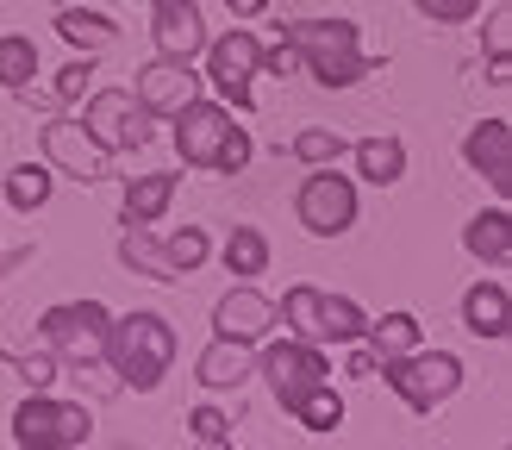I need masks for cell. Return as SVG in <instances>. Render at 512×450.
Returning <instances> with one entry per match:
<instances>
[{
	"label": "cell",
	"instance_id": "obj_35",
	"mask_svg": "<svg viewBox=\"0 0 512 450\" xmlns=\"http://www.w3.org/2000/svg\"><path fill=\"white\" fill-rule=\"evenodd\" d=\"M13 369H19V382L32 394H44L50 382H57V357H50V350H38V357H13Z\"/></svg>",
	"mask_w": 512,
	"mask_h": 450
},
{
	"label": "cell",
	"instance_id": "obj_18",
	"mask_svg": "<svg viewBox=\"0 0 512 450\" xmlns=\"http://www.w3.org/2000/svg\"><path fill=\"white\" fill-rule=\"evenodd\" d=\"M175 188H182V175H138V182L125 188V207H119V219H125V225H157V219L169 213Z\"/></svg>",
	"mask_w": 512,
	"mask_h": 450
},
{
	"label": "cell",
	"instance_id": "obj_12",
	"mask_svg": "<svg viewBox=\"0 0 512 450\" xmlns=\"http://www.w3.org/2000/svg\"><path fill=\"white\" fill-rule=\"evenodd\" d=\"M225 132H232V107H213V100H188L175 113V150H182L188 169H213Z\"/></svg>",
	"mask_w": 512,
	"mask_h": 450
},
{
	"label": "cell",
	"instance_id": "obj_26",
	"mask_svg": "<svg viewBox=\"0 0 512 450\" xmlns=\"http://www.w3.org/2000/svg\"><path fill=\"white\" fill-rule=\"evenodd\" d=\"M281 325H288V332L300 338V344H319V288H288V294H281Z\"/></svg>",
	"mask_w": 512,
	"mask_h": 450
},
{
	"label": "cell",
	"instance_id": "obj_41",
	"mask_svg": "<svg viewBox=\"0 0 512 450\" xmlns=\"http://www.w3.org/2000/svg\"><path fill=\"white\" fill-rule=\"evenodd\" d=\"M488 82L494 88H512V63H488Z\"/></svg>",
	"mask_w": 512,
	"mask_h": 450
},
{
	"label": "cell",
	"instance_id": "obj_7",
	"mask_svg": "<svg viewBox=\"0 0 512 450\" xmlns=\"http://www.w3.org/2000/svg\"><path fill=\"white\" fill-rule=\"evenodd\" d=\"M256 375H269V388L281 407H294L300 394H313L331 382V363H325V350L319 344H300V338H281L263 350V363H256Z\"/></svg>",
	"mask_w": 512,
	"mask_h": 450
},
{
	"label": "cell",
	"instance_id": "obj_27",
	"mask_svg": "<svg viewBox=\"0 0 512 450\" xmlns=\"http://www.w3.org/2000/svg\"><path fill=\"white\" fill-rule=\"evenodd\" d=\"M225 269L232 275H263L269 269V238L256 232V225H232V238H225Z\"/></svg>",
	"mask_w": 512,
	"mask_h": 450
},
{
	"label": "cell",
	"instance_id": "obj_32",
	"mask_svg": "<svg viewBox=\"0 0 512 450\" xmlns=\"http://www.w3.org/2000/svg\"><path fill=\"white\" fill-rule=\"evenodd\" d=\"M413 7L431 19V25H469L481 13V0H413Z\"/></svg>",
	"mask_w": 512,
	"mask_h": 450
},
{
	"label": "cell",
	"instance_id": "obj_2",
	"mask_svg": "<svg viewBox=\"0 0 512 450\" xmlns=\"http://www.w3.org/2000/svg\"><path fill=\"white\" fill-rule=\"evenodd\" d=\"M281 44L306 63V75H313L319 88H350L375 69L363 50H356L350 19H294V25H281Z\"/></svg>",
	"mask_w": 512,
	"mask_h": 450
},
{
	"label": "cell",
	"instance_id": "obj_34",
	"mask_svg": "<svg viewBox=\"0 0 512 450\" xmlns=\"http://www.w3.org/2000/svg\"><path fill=\"white\" fill-rule=\"evenodd\" d=\"M244 163H250V132H244V125H232L225 144H219V157H213V169L219 175H244Z\"/></svg>",
	"mask_w": 512,
	"mask_h": 450
},
{
	"label": "cell",
	"instance_id": "obj_13",
	"mask_svg": "<svg viewBox=\"0 0 512 450\" xmlns=\"http://www.w3.org/2000/svg\"><path fill=\"white\" fill-rule=\"evenodd\" d=\"M275 325H281L275 300H269V294H256L250 282L232 288V294H225L219 307H213V332H219V338H238V344H263Z\"/></svg>",
	"mask_w": 512,
	"mask_h": 450
},
{
	"label": "cell",
	"instance_id": "obj_3",
	"mask_svg": "<svg viewBox=\"0 0 512 450\" xmlns=\"http://www.w3.org/2000/svg\"><path fill=\"white\" fill-rule=\"evenodd\" d=\"M381 382H388L413 413H431V407H444V400L463 388V363L450 357V350H406V357H381Z\"/></svg>",
	"mask_w": 512,
	"mask_h": 450
},
{
	"label": "cell",
	"instance_id": "obj_25",
	"mask_svg": "<svg viewBox=\"0 0 512 450\" xmlns=\"http://www.w3.org/2000/svg\"><path fill=\"white\" fill-rule=\"evenodd\" d=\"M288 150H294L306 169H338V157H350V138L331 132V125H306V132H294Z\"/></svg>",
	"mask_w": 512,
	"mask_h": 450
},
{
	"label": "cell",
	"instance_id": "obj_28",
	"mask_svg": "<svg viewBox=\"0 0 512 450\" xmlns=\"http://www.w3.org/2000/svg\"><path fill=\"white\" fill-rule=\"evenodd\" d=\"M32 75H38V44L7 32V38H0V88L19 94V88H32Z\"/></svg>",
	"mask_w": 512,
	"mask_h": 450
},
{
	"label": "cell",
	"instance_id": "obj_9",
	"mask_svg": "<svg viewBox=\"0 0 512 450\" xmlns=\"http://www.w3.org/2000/svg\"><path fill=\"white\" fill-rule=\"evenodd\" d=\"M82 125H88V138L107 150V157H113V150H144V138H150V113L125 88H100L88 100Z\"/></svg>",
	"mask_w": 512,
	"mask_h": 450
},
{
	"label": "cell",
	"instance_id": "obj_15",
	"mask_svg": "<svg viewBox=\"0 0 512 450\" xmlns=\"http://www.w3.org/2000/svg\"><path fill=\"white\" fill-rule=\"evenodd\" d=\"M150 32H157V57H175V63H194L207 50V25H200L194 0H157Z\"/></svg>",
	"mask_w": 512,
	"mask_h": 450
},
{
	"label": "cell",
	"instance_id": "obj_6",
	"mask_svg": "<svg viewBox=\"0 0 512 450\" xmlns=\"http://www.w3.org/2000/svg\"><path fill=\"white\" fill-rule=\"evenodd\" d=\"M294 213H300V225H306L313 238H344L350 225H356V188H350V175L313 169V175L300 182Z\"/></svg>",
	"mask_w": 512,
	"mask_h": 450
},
{
	"label": "cell",
	"instance_id": "obj_21",
	"mask_svg": "<svg viewBox=\"0 0 512 450\" xmlns=\"http://www.w3.org/2000/svg\"><path fill=\"white\" fill-rule=\"evenodd\" d=\"M119 263H125V269H138V275H150V282H182V275H175V263L163 257V244L150 238V225H125V238H119Z\"/></svg>",
	"mask_w": 512,
	"mask_h": 450
},
{
	"label": "cell",
	"instance_id": "obj_42",
	"mask_svg": "<svg viewBox=\"0 0 512 450\" xmlns=\"http://www.w3.org/2000/svg\"><path fill=\"white\" fill-rule=\"evenodd\" d=\"M150 7H157V0H150Z\"/></svg>",
	"mask_w": 512,
	"mask_h": 450
},
{
	"label": "cell",
	"instance_id": "obj_22",
	"mask_svg": "<svg viewBox=\"0 0 512 450\" xmlns=\"http://www.w3.org/2000/svg\"><path fill=\"white\" fill-rule=\"evenodd\" d=\"M363 307L350 294H319V344H356L363 338Z\"/></svg>",
	"mask_w": 512,
	"mask_h": 450
},
{
	"label": "cell",
	"instance_id": "obj_29",
	"mask_svg": "<svg viewBox=\"0 0 512 450\" xmlns=\"http://www.w3.org/2000/svg\"><path fill=\"white\" fill-rule=\"evenodd\" d=\"M288 413L306 425V432H338V425H344V400H338V388L325 382V388H313V394H300Z\"/></svg>",
	"mask_w": 512,
	"mask_h": 450
},
{
	"label": "cell",
	"instance_id": "obj_20",
	"mask_svg": "<svg viewBox=\"0 0 512 450\" xmlns=\"http://www.w3.org/2000/svg\"><path fill=\"white\" fill-rule=\"evenodd\" d=\"M463 325L475 338H506V282H475L463 294Z\"/></svg>",
	"mask_w": 512,
	"mask_h": 450
},
{
	"label": "cell",
	"instance_id": "obj_11",
	"mask_svg": "<svg viewBox=\"0 0 512 450\" xmlns=\"http://www.w3.org/2000/svg\"><path fill=\"white\" fill-rule=\"evenodd\" d=\"M188 100H200V75H194V63L157 57V63L138 69V107H144L150 119H175Z\"/></svg>",
	"mask_w": 512,
	"mask_h": 450
},
{
	"label": "cell",
	"instance_id": "obj_23",
	"mask_svg": "<svg viewBox=\"0 0 512 450\" xmlns=\"http://www.w3.org/2000/svg\"><path fill=\"white\" fill-rule=\"evenodd\" d=\"M57 32L82 50V57H94V50H107V44H119V25H107L100 13H88V7H63L57 13Z\"/></svg>",
	"mask_w": 512,
	"mask_h": 450
},
{
	"label": "cell",
	"instance_id": "obj_4",
	"mask_svg": "<svg viewBox=\"0 0 512 450\" xmlns=\"http://www.w3.org/2000/svg\"><path fill=\"white\" fill-rule=\"evenodd\" d=\"M107 325H113V313L100 307V300H69V307H50L38 319V332H44V350L57 363L94 369L100 357H107Z\"/></svg>",
	"mask_w": 512,
	"mask_h": 450
},
{
	"label": "cell",
	"instance_id": "obj_10",
	"mask_svg": "<svg viewBox=\"0 0 512 450\" xmlns=\"http://www.w3.org/2000/svg\"><path fill=\"white\" fill-rule=\"evenodd\" d=\"M44 157H50V169L75 175V182H107L113 175V157L88 138L82 119H50L44 125Z\"/></svg>",
	"mask_w": 512,
	"mask_h": 450
},
{
	"label": "cell",
	"instance_id": "obj_17",
	"mask_svg": "<svg viewBox=\"0 0 512 450\" xmlns=\"http://www.w3.org/2000/svg\"><path fill=\"white\" fill-rule=\"evenodd\" d=\"M463 244H469V257H481V263L506 269V263H512V213H506V207L475 213V219L463 225Z\"/></svg>",
	"mask_w": 512,
	"mask_h": 450
},
{
	"label": "cell",
	"instance_id": "obj_36",
	"mask_svg": "<svg viewBox=\"0 0 512 450\" xmlns=\"http://www.w3.org/2000/svg\"><path fill=\"white\" fill-rule=\"evenodd\" d=\"M188 425H194V438H200V444H225V425H232V419H225L219 407H194Z\"/></svg>",
	"mask_w": 512,
	"mask_h": 450
},
{
	"label": "cell",
	"instance_id": "obj_33",
	"mask_svg": "<svg viewBox=\"0 0 512 450\" xmlns=\"http://www.w3.org/2000/svg\"><path fill=\"white\" fill-rule=\"evenodd\" d=\"M481 44H488V63H506L512 50V7H494L488 25H481Z\"/></svg>",
	"mask_w": 512,
	"mask_h": 450
},
{
	"label": "cell",
	"instance_id": "obj_14",
	"mask_svg": "<svg viewBox=\"0 0 512 450\" xmlns=\"http://www.w3.org/2000/svg\"><path fill=\"white\" fill-rule=\"evenodd\" d=\"M463 157L475 175H488V188L506 200L512 194V125L506 119H481L475 132L463 138Z\"/></svg>",
	"mask_w": 512,
	"mask_h": 450
},
{
	"label": "cell",
	"instance_id": "obj_1",
	"mask_svg": "<svg viewBox=\"0 0 512 450\" xmlns=\"http://www.w3.org/2000/svg\"><path fill=\"white\" fill-rule=\"evenodd\" d=\"M107 363L125 388L138 394H157L163 375L175 363V325L163 313H125L107 325Z\"/></svg>",
	"mask_w": 512,
	"mask_h": 450
},
{
	"label": "cell",
	"instance_id": "obj_5",
	"mask_svg": "<svg viewBox=\"0 0 512 450\" xmlns=\"http://www.w3.org/2000/svg\"><path fill=\"white\" fill-rule=\"evenodd\" d=\"M88 432H94V419H88L82 400L25 394L19 413H13V438L25 450H75V444H88Z\"/></svg>",
	"mask_w": 512,
	"mask_h": 450
},
{
	"label": "cell",
	"instance_id": "obj_39",
	"mask_svg": "<svg viewBox=\"0 0 512 450\" xmlns=\"http://www.w3.org/2000/svg\"><path fill=\"white\" fill-rule=\"evenodd\" d=\"M25 263H32V244H25V250H7V257H0V275H13V269H25Z\"/></svg>",
	"mask_w": 512,
	"mask_h": 450
},
{
	"label": "cell",
	"instance_id": "obj_19",
	"mask_svg": "<svg viewBox=\"0 0 512 450\" xmlns=\"http://www.w3.org/2000/svg\"><path fill=\"white\" fill-rule=\"evenodd\" d=\"M350 157H356V175L375 182V188H394L406 175V144L400 138H363V144H350Z\"/></svg>",
	"mask_w": 512,
	"mask_h": 450
},
{
	"label": "cell",
	"instance_id": "obj_30",
	"mask_svg": "<svg viewBox=\"0 0 512 450\" xmlns=\"http://www.w3.org/2000/svg\"><path fill=\"white\" fill-rule=\"evenodd\" d=\"M50 188H57V175H50L44 163H19L13 175H7V200L19 213H38L44 200H50Z\"/></svg>",
	"mask_w": 512,
	"mask_h": 450
},
{
	"label": "cell",
	"instance_id": "obj_16",
	"mask_svg": "<svg viewBox=\"0 0 512 450\" xmlns=\"http://www.w3.org/2000/svg\"><path fill=\"white\" fill-rule=\"evenodd\" d=\"M194 375H200V388L225 394V388H244L250 375H256V357H250V344H238V338H213L207 350H200Z\"/></svg>",
	"mask_w": 512,
	"mask_h": 450
},
{
	"label": "cell",
	"instance_id": "obj_31",
	"mask_svg": "<svg viewBox=\"0 0 512 450\" xmlns=\"http://www.w3.org/2000/svg\"><path fill=\"white\" fill-rule=\"evenodd\" d=\"M207 250H213V244H207V232H200V225H182V232L163 238V257L175 263V275H194L200 263H207Z\"/></svg>",
	"mask_w": 512,
	"mask_h": 450
},
{
	"label": "cell",
	"instance_id": "obj_43",
	"mask_svg": "<svg viewBox=\"0 0 512 450\" xmlns=\"http://www.w3.org/2000/svg\"><path fill=\"white\" fill-rule=\"evenodd\" d=\"M19 450H25V444H19Z\"/></svg>",
	"mask_w": 512,
	"mask_h": 450
},
{
	"label": "cell",
	"instance_id": "obj_40",
	"mask_svg": "<svg viewBox=\"0 0 512 450\" xmlns=\"http://www.w3.org/2000/svg\"><path fill=\"white\" fill-rule=\"evenodd\" d=\"M225 7H232L238 19H256V13H263V7H269V0H225Z\"/></svg>",
	"mask_w": 512,
	"mask_h": 450
},
{
	"label": "cell",
	"instance_id": "obj_24",
	"mask_svg": "<svg viewBox=\"0 0 512 450\" xmlns=\"http://www.w3.org/2000/svg\"><path fill=\"white\" fill-rule=\"evenodd\" d=\"M363 338L375 357H406V350H419V319L413 313H381L363 325Z\"/></svg>",
	"mask_w": 512,
	"mask_h": 450
},
{
	"label": "cell",
	"instance_id": "obj_37",
	"mask_svg": "<svg viewBox=\"0 0 512 450\" xmlns=\"http://www.w3.org/2000/svg\"><path fill=\"white\" fill-rule=\"evenodd\" d=\"M88 75H94V63L88 57H75V63H63V75H57V100H75L88 88Z\"/></svg>",
	"mask_w": 512,
	"mask_h": 450
},
{
	"label": "cell",
	"instance_id": "obj_8",
	"mask_svg": "<svg viewBox=\"0 0 512 450\" xmlns=\"http://www.w3.org/2000/svg\"><path fill=\"white\" fill-rule=\"evenodd\" d=\"M200 57H207V75H200V82H213L238 113H250V75H256V57H263L256 32L232 25L225 38H207V50H200Z\"/></svg>",
	"mask_w": 512,
	"mask_h": 450
},
{
	"label": "cell",
	"instance_id": "obj_38",
	"mask_svg": "<svg viewBox=\"0 0 512 450\" xmlns=\"http://www.w3.org/2000/svg\"><path fill=\"white\" fill-rule=\"evenodd\" d=\"M375 369H381L375 350H356V357H350V375H375Z\"/></svg>",
	"mask_w": 512,
	"mask_h": 450
}]
</instances>
